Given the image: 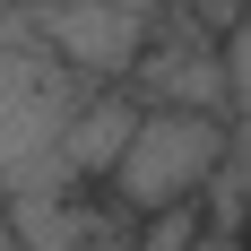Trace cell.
I'll list each match as a JSON object with an SVG mask.
<instances>
[{
  "mask_svg": "<svg viewBox=\"0 0 251 251\" xmlns=\"http://www.w3.org/2000/svg\"><path fill=\"white\" fill-rule=\"evenodd\" d=\"M243 130L226 113H200V104H139V122H130L122 156H113V200L130 217H148V208H174V200H200L208 165L234 148Z\"/></svg>",
  "mask_w": 251,
  "mask_h": 251,
  "instance_id": "6da1fadb",
  "label": "cell"
},
{
  "mask_svg": "<svg viewBox=\"0 0 251 251\" xmlns=\"http://www.w3.org/2000/svg\"><path fill=\"white\" fill-rule=\"evenodd\" d=\"M191 251H243V243H234V234H200Z\"/></svg>",
  "mask_w": 251,
  "mask_h": 251,
  "instance_id": "5b68a950",
  "label": "cell"
},
{
  "mask_svg": "<svg viewBox=\"0 0 251 251\" xmlns=\"http://www.w3.org/2000/svg\"><path fill=\"white\" fill-rule=\"evenodd\" d=\"M26 35L44 52H61L70 70H87V78H122L148 52V18H130L113 0H35L26 9Z\"/></svg>",
  "mask_w": 251,
  "mask_h": 251,
  "instance_id": "7a4b0ae2",
  "label": "cell"
},
{
  "mask_svg": "<svg viewBox=\"0 0 251 251\" xmlns=\"http://www.w3.org/2000/svg\"><path fill=\"white\" fill-rule=\"evenodd\" d=\"M200 208H191V200H174V208H148V217H139V243H130V251H191V243H200Z\"/></svg>",
  "mask_w": 251,
  "mask_h": 251,
  "instance_id": "3957f363",
  "label": "cell"
},
{
  "mask_svg": "<svg viewBox=\"0 0 251 251\" xmlns=\"http://www.w3.org/2000/svg\"><path fill=\"white\" fill-rule=\"evenodd\" d=\"M182 26H200V35H234V26H243V0H182Z\"/></svg>",
  "mask_w": 251,
  "mask_h": 251,
  "instance_id": "277c9868",
  "label": "cell"
}]
</instances>
